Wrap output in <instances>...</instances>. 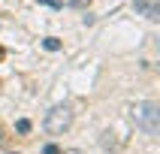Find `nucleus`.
I'll use <instances>...</instances> for the list:
<instances>
[{"label": "nucleus", "instance_id": "1", "mask_svg": "<svg viewBox=\"0 0 160 154\" xmlns=\"http://www.w3.org/2000/svg\"><path fill=\"white\" fill-rule=\"evenodd\" d=\"M130 118L133 124L148 136L160 133V106L151 103V100H139V103H130Z\"/></svg>", "mask_w": 160, "mask_h": 154}, {"label": "nucleus", "instance_id": "2", "mask_svg": "<svg viewBox=\"0 0 160 154\" xmlns=\"http://www.w3.org/2000/svg\"><path fill=\"white\" fill-rule=\"evenodd\" d=\"M70 124H72V109L67 106V103L52 106L48 112H45V121H42L45 133H52V136H63L67 130H70Z\"/></svg>", "mask_w": 160, "mask_h": 154}, {"label": "nucleus", "instance_id": "3", "mask_svg": "<svg viewBox=\"0 0 160 154\" xmlns=\"http://www.w3.org/2000/svg\"><path fill=\"white\" fill-rule=\"evenodd\" d=\"M133 9L139 15H145L148 21H157L160 18V0H133Z\"/></svg>", "mask_w": 160, "mask_h": 154}, {"label": "nucleus", "instance_id": "4", "mask_svg": "<svg viewBox=\"0 0 160 154\" xmlns=\"http://www.w3.org/2000/svg\"><path fill=\"white\" fill-rule=\"evenodd\" d=\"M45 48H48V52H58V48H61V39H54V36H48V39H45Z\"/></svg>", "mask_w": 160, "mask_h": 154}, {"label": "nucleus", "instance_id": "5", "mask_svg": "<svg viewBox=\"0 0 160 154\" xmlns=\"http://www.w3.org/2000/svg\"><path fill=\"white\" fill-rule=\"evenodd\" d=\"M15 130H18V133H30V121H24V118H21V121L15 124Z\"/></svg>", "mask_w": 160, "mask_h": 154}, {"label": "nucleus", "instance_id": "6", "mask_svg": "<svg viewBox=\"0 0 160 154\" xmlns=\"http://www.w3.org/2000/svg\"><path fill=\"white\" fill-rule=\"evenodd\" d=\"M91 0H70V6H76V9H82V6H88Z\"/></svg>", "mask_w": 160, "mask_h": 154}, {"label": "nucleus", "instance_id": "7", "mask_svg": "<svg viewBox=\"0 0 160 154\" xmlns=\"http://www.w3.org/2000/svg\"><path fill=\"white\" fill-rule=\"evenodd\" d=\"M45 154H61V151H58V145H45Z\"/></svg>", "mask_w": 160, "mask_h": 154}, {"label": "nucleus", "instance_id": "8", "mask_svg": "<svg viewBox=\"0 0 160 154\" xmlns=\"http://www.w3.org/2000/svg\"><path fill=\"white\" fill-rule=\"evenodd\" d=\"M45 6H61V3H58V0H42Z\"/></svg>", "mask_w": 160, "mask_h": 154}, {"label": "nucleus", "instance_id": "9", "mask_svg": "<svg viewBox=\"0 0 160 154\" xmlns=\"http://www.w3.org/2000/svg\"><path fill=\"white\" fill-rule=\"evenodd\" d=\"M12 154H15V151H12Z\"/></svg>", "mask_w": 160, "mask_h": 154}]
</instances>
